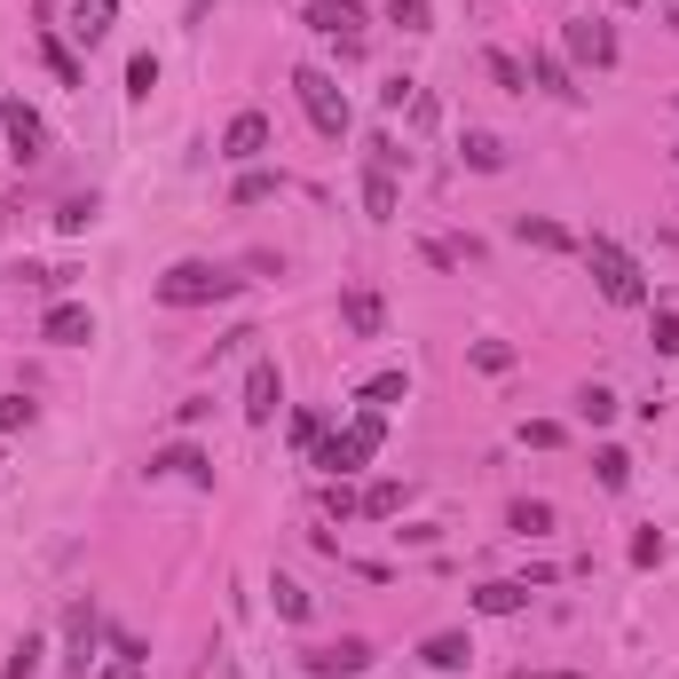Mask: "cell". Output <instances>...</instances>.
I'll return each mask as SVG.
<instances>
[{"mask_svg": "<svg viewBox=\"0 0 679 679\" xmlns=\"http://www.w3.org/2000/svg\"><path fill=\"white\" fill-rule=\"evenodd\" d=\"M419 663L427 671H466L474 648H466V632H435V640H419Z\"/></svg>", "mask_w": 679, "mask_h": 679, "instance_id": "2e32d148", "label": "cell"}, {"mask_svg": "<svg viewBox=\"0 0 679 679\" xmlns=\"http://www.w3.org/2000/svg\"><path fill=\"white\" fill-rule=\"evenodd\" d=\"M403 395H411L403 372H372V380H364V403H372V411H387V403H403Z\"/></svg>", "mask_w": 679, "mask_h": 679, "instance_id": "484cf974", "label": "cell"}, {"mask_svg": "<svg viewBox=\"0 0 679 679\" xmlns=\"http://www.w3.org/2000/svg\"><path fill=\"white\" fill-rule=\"evenodd\" d=\"M380 443H387V411H356L348 427H324V443L308 451V466H324L332 482H348V474H364L372 459H380Z\"/></svg>", "mask_w": 679, "mask_h": 679, "instance_id": "6da1fadb", "label": "cell"}, {"mask_svg": "<svg viewBox=\"0 0 679 679\" xmlns=\"http://www.w3.org/2000/svg\"><path fill=\"white\" fill-rule=\"evenodd\" d=\"M88 222H96V198H63V206H56V229H63V237H79Z\"/></svg>", "mask_w": 679, "mask_h": 679, "instance_id": "1f68e13d", "label": "cell"}, {"mask_svg": "<svg viewBox=\"0 0 679 679\" xmlns=\"http://www.w3.org/2000/svg\"><path fill=\"white\" fill-rule=\"evenodd\" d=\"M474 364L482 372H514V340H474Z\"/></svg>", "mask_w": 679, "mask_h": 679, "instance_id": "836d02e7", "label": "cell"}, {"mask_svg": "<svg viewBox=\"0 0 679 679\" xmlns=\"http://www.w3.org/2000/svg\"><path fill=\"white\" fill-rule=\"evenodd\" d=\"M364 214H372V222H395V175H387V166H372V175H364Z\"/></svg>", "mask_w": 679, "mask_h": 679, "instance_id": "ffe728a7", "label": "cell"}, {"mask_svg": "<svg viewBox=\"0 0 679 679\" xmlns=\"http://www.w3.org/2000/svg\"><path fill=\"white\" fill-rule=\"evenodd\" d=\"M530 79H538V88H545V96H561V104H577V79H569V63H561V56H545V48H538V56H530Z\"/></svg>", "mask_w": 679, "mask_h": 679, "instance_id": "ac0fdd59", "label": "cell"}, {"mask_svg": "<svg viewBox=\"0 0 679 679\" xmlns=\"http://www.w3.org/2000/svg\"><path fill=\"white\" fill-rule=\"evenodd\" d=\"M419 253H427L435 269H459V253H466V245H451V237H427V245H419Z\"/></svg>", "mask_w": 679, "mask_h": 679, "instance_id": "60d3db41", "label": "cell"}, {"mask_svg": "<svg viewBox=\"0 0 679 679\" xmlns=\"http://www.w3.org/2000/svg\"><path fill=\"white\" fill-rule=\"evenodd\" d=\"M482 71L498 79V88H505V96H530V71H522L514 56H505V48H490V56H482Z\"/></svg>", "mask_w": 679, "mask_h": 679, "instance_id": "603a6c76", "label": "cell"}, {"mask_svg": "<svg viewBox=\"0 0 679 679\" xmlns=\"http://www.w3.org/2000/svg\"><path fill=\"white\" fill-rule=\"evenodd\" d=\"M403 498H411L403 482H372V490H364V514H372V522H387V514H403Z\"/></svg>", "mask_w": 679, "mask_h": 679, "instance_id": "4316f807", "label": "cell"}, {"mask_svg": "<svg viewBox=\"0 0 679 679\" xmlns=\"http://www.w3.org/2000/svg\"><path fill=\"white\" fill-rule=\"evenodd\" d=\"M150 88H158V56L142 48V56L127 63V96H135V104H150Z\"/></svg>", "mask_w": 679, "mask_h": 679, "instance_id": "f1b7e54d", "label": "cell"}, {"mask_svg": "<svg viewBox=\"0 0 679 679\" xmlns=\"http://www.w3.org/2000/svg\"><path fill=\"white\" fill-rule=\"evenodd\" d=\"M96 679H142V663H135V656H111V663H104Z\"/></svg>", "mask_w": 679, "mask_h": 679, "instance_id": "ee69618b", "label": "cell"}, {"mask_svg": "<svg viewBox=\"0 0 679 679\" xmlns=\"http://www.w3.org/2000/svg\"><path fill=\"white\" fill-rule=\"evenodd\" d=\"M624 9H640V0H624Z\"/></svg>", "mask_w": 679, "mask_h": 679, "instance_id": "bcb514c9", "label": "cell"}, {"mask_svg": "<svg viewBox=\"0 0 679 679\" xmlns=\"http://www.w3.org/2000/svg\"><path fill=\"white\" fill-rule=\"evenodd\" d=\"M40 56H48V71H56V79H63V88H88V71H79V56H71V48H63V40H56V32H48V40H40Z\"/></svg>", "mask_w": 679, "mask_h": 679, "instance_id": "cb8c5ba5", "label": "cell"}, {"mask_svg": "<svg viewBox=\"0 0 679 679\" xmlns=\"http://www.w3.org/2000/svg\"><path fill=\"white\" fill-rule=\"evenodd\" d=\"M262 150H269V119H262V111H237V119H229V135H222V158L253 166Z\"/></svg>", "mask_w": 679, "mask_h": 679, "instance_id": "7c38bea8", "label": "cell"}, {"mask_svg": "<svg viewBox=\"0 0 679 679\" xmlns=\"http://www.w3.org/2000/svg\"><path fill=\"white\" fill-rule=\"evenodd\" d=\"M104 640H111V632H104L96 601H71V609H63V648H71L63 663H71L79 679H88V663H96V648H104Z\"/></svg>", "mask_w": 679, "mask_h": 679, "instance_id": "8992f818", "label": "cell"}, {"mask_svg": "<svg viewBox=\"0 0 679 679\" xmlns=\"http://www.w3.org/2000/svg\"><path fill=\"white\" fill-rule=\"evenodd\" d=\"M324 514H364V498H356L348 482H332V490H324Z\"/></svg>", "mask_w": 679, "mask_h": 679, "instance_id": "f35d334b", "label": "cell"}, {"mask_svg": "<svg viewBox=\"0 0 679 679\" xmlns=\"http://www.w3.org/2000/svg\"><path fill=\"white\" fill-rule=\"evenodd\" d=\"M459 150H466V166H474V175H498V166H505V142H498V135H482V127H474Z\"/></svg>", "mask_w": 679, "mask_h": 679, "instance_id": "7402d4cb", "label": "cell"}, {"mask_svg": "<svg viewBox=\"0 0 679 679\" xmlns=\"http://www.w3.org/2000/svg\"><path fill=\"white\" fill-rule=\"evenodd\" d=\"M245 293V277H229V269H214V262H175L158 277V301L166 308H206V301H237Z\"/></svg>", "mask_w": 679, "mask_h": 679, "instance_id": "7a4b0ae2", "label": "cell"}, {"mask_svg": "<svg viewBox=\"0 0 679 679\" xmlns=\"http://www.w3.org/2000/svg\"><path fill=\"white\" fill-rule=\"evenodd\" d=\"M569 56H584L592 71H609L617 63V32L609 24H569Z\"/></svg>", "mask_w": 679, "mask_h": 679, "instance_id": "9a60e30c", "label": "cell"}, {"mask_svg": "<svg viewBox=\"0 0 679 679\" xmlns=\"http://www.w3.org/2000/svg\"><path fill=\"white\" fill-rule=\"evenodd\" d=\"M522 601H530V584H505V577H498V584H482V592H474V609H482V617H514V609H522Z\"/></svg>", "mask_w": 679, "mask_h": 679, "instance_id": "d6986e66", "label": "cell"}, {"mask_svg": "<svg viewBox=\"0 0 679 679\" xmlns=\"http://www.w3.org/2000/svg\"><path fill=\"white\" fill-rule=\"evenodd\" d=\"M340 324H348V340H380L387 332V301L372 285H348L340 293Z\"/></svg>", "mask_w": 679, "mask_h": 679, "instance_id": "ba28073f", "label": "cell"}, {"mask_svg": "<svg viewBox=\"0 0 679 679\" xmlns=\"http://www.w3.org/2000/svg\"><path fill=\"white\" fill-rule=\"evenodd\" d=\"M0 127H9V150H17L24 166L48 150V127H40V111H32L24 96H9V104H0Z\"/></svg>", "mask_w": 679, "mask_h": 679, "instance_id": "9c48e42d", "label": "cell"}, {"mask_svg": "<svg viewBox=\"0 0 679 679\" xmlns=\"http://www.w3.org/2000/svg\"><path fill=\"white\" fill-rule=\"evenodd\" d=\"M324 443V411H293V451H316Z\"/></svg>", "mask_w": 679, "mask_h": 679, "instance_id": "d590c367", "label": "cell"}, {"mask_svg": "<svg viewBox=\"0 0 679 679\" xmlns=\"http://www.w3.org/2000/svg\"><path fill=\"white\" fill-rule=\"evenodd\" d=\"M411 96H419V79H403V71H395V79H387V88H380V104H387V111H403Z\"/></svg>", "mask_w": 679, "mask_h": 679, "instance_id": "b9f144b4", "label": "cell"}, {"mask_svg": "<svg viewBox=\"0 0 679 679\" xmlns=\"http://www.w3.org/2000/svg\"><path fill=\"white\" fill-rule=\"evenodd\" d=\"M671 158H679V150H671Z\"/></svg>", "mask_w": 679, "mask_h": 679, "instance_id": "7dc6e473", "label": "cell"}, {"mask_svg": "<svg viewBox=\"0 0 679 679\" xmlns=\"http://www.w3.org/2000/svg\"><path fill=\"white\" fill-rule=\"evenodd\" d=\"M32 419H40L32 395H0V427H32Z\"/></svg>", "mask_w": 679, "mask_h": 679, "instance_id": "74e56055", "label": "cell"}, {"mask_svg": "<svg viewBox=\"0 0 679 679\" xmlns=\"http://www.w3.org/2000/svg\"><path fill=\"white\" fill-rule=\"evenodd\" d=\"M505 530H514V538H545V530H553V505H545V498H522L514 514H505Z\"/></svg>", "mask_w": 679, "mask_h": 679, "instance_id": "44dd1931", "label": "cell"}, {"mask_svg": "<svg viewBox=\"0 0 679 679\" xmlns=\"http://www.w3.org/2000/svg\"><path fill=\"white\" fill-rule=\"evenodd\" d=\"M40 340H48V348H79V340H96V316H88V301H56V308L40 316Z\"/></svg>", "mask_w": 679, "mask_h": 679, "instance_id": "30bf717a", "label": "cell"}, {"mask_svg": "<svg viewBox=\"0 0 679 679\" xmlns=\"http://www.w3.org/2000/svg\"><path fill=\"white\" fill-rule=\"evenodd\" d=\"M229 198H237V206H262V198H277V175H269V166H245Z\"/></svg>", "mask_w": 679, "mask_h": 679, "instance_id": "d4e9b609", "label": "cell"}, {"mask_svg": "<svg viewBox=\"0 0 679 679\" xmlns=\"http://www.w3.org/2000/svg\"><path fill=\"white\" fill-rule=\"evenodd\" d=\"M522 443H530V451H561V443H569V427H561V419H530Z\"/></svg>", "mask_w": 679, "mask_h": 679, "instance_id": "d6a6232c", "label": "cell"}, {"mask_svg": "<svg viewBox=\"0 0 679 679\" xmlns=\"http://www.w3.org/2000/svg\"><path fill=\"white\" fill-rule=\"evenodd\" d=\"M387 17H395L403 32H435V24H427V0H387Z\"/></svg>", "mask_w": 679, "mask_h": 679, "instance_id": "8d00e7d4", "label": "cell"}, {"mask_svg": "<svg viewBox=\"0 0 679 679\" xmlns=\"http://www.w3.org/2000/svg\"><path fill=\"white\" fill-rule=\"evenodd\" d=\"M293 96H301V111H308V127H316L324 142H340V135L356 127L348 96H340V79H332V71H316V63H301V71H293Z\"/></svg>", "mask_w": 679, "mask_h": 679, "instance_id": "3957f363", "label": "cell"}, {"mask_svg": "<svg viewBox=\"0 0 679 679\" xmlns=\"http://www.w3.org/2000/svg\"><path fill=\"white\" fill-rule=\"evenodd\" d=\"M656 356H679V316H671V308L656 316Z\"/></svg>", "mask_w": 679, "mask_h": 679, "instance_id": "7bdbcfd3", "label": "cell"}, {"mask_svg": "<svg viewBox=\"0 0 679 679\" xmlns=\"http://www.w3.org/2000/svg\"><path fill=\"white\" fill-rule=\"evenodd\" d=\"M111 24H119V0H71V24H63V32L96 48V40H104Z\"/></svg>", "mask_w": 679, "mask_h": 679, "instance_id": "5bb4252c", "label": "cell"}, {"mask_svg": "<svg viewBox=\"0 0 679 679\" xmlns=\"http://www.w3.org/2000/svg\"><path fill=\"white\" fill-rule=\"evenodd\" d=\"M364 0H308V32H324V40H340V56H356L364 48Z\"/></svg>", "mask_w": 679, "mask_h": 679, "instance_id": "5b68a950", "label": "cell"}, {"mask_svg": "<svg viewBox=\"0 0 679 679\" xmlns=\"http://www.w3.org/2000/svg\"><path fill=\"white\" fill-rule=\"evenodd\" d=\"M577 419H592V427H609V419H617V395H609V387H584V395H577Z\"/></svg>", "mask_w": 679, "mask_h": 679, "instance_id": "4dcf8cb0", "label": "cell"}, {"mask_svg": "<svg viewBox=\"0 0 679 679\" xmlns=\"http://www.w3.org/2000/svg\"><path fill=\"white\" fill-rule=\"evenodd\" d=\"M277 411H285V380H277L269 356H253V364H245V419H253V427H269Z\"/></svg>", "mask_w": 679, "mask_h": 679, "instance_id": "52a82bcc", "label": "cell"}, {"mask_svg": "<svg viewBox=\"0 0 679 679\" xmlns=\"http://www.w3.org/2000/svg\"><path fill=\"white\" fill-rule=\"evenodd\" d=\"M514 237H522V245H538V253H569V245H577V237H569L561 222H545V214H522V222H514Z\"/></svg>", "mask_w": 679, "mask_h": 679, "instance_id": "e0dca14e", "label": "cell"}, {"mask_svg": "<svg viewBox=\"0 0 679 679\" xmlns=\"http://www.w3.org/2000/svg\"><path fill=\"white\" fill-rule=\"evenodd\" d=\"M269 601H277V617H285V624H301V617H308V592H301L293 577H277V584H269Z\"/></svg>", "mask_w": 679, "mask_h": 679, "instance_id": "83f0119b", "label": "cell"}, {"mask_svg": "<svg viewBox=\"0 0 679 679\" xmlns=\"http://www.w3.org/2000/svg\"><path fill=\"white\" fill-rule=\"evenodd\" d=\"M584 262H592V285H601L617 308H640L648 301V277H640V262H632L617 237H584Z\"/></svg>", "mask_w": 679, "mask_h": 679, "instance_id": "277c9868", "label": "cell"}, {"mask_svg": "<svg viewBox=\"0 0 679 679\" xmlns=\"http://www.w3.org/2000/svg\"><path fill=\"white\" fill-rule=\"evenodd\" d=\"M308 671H316V679H356V671H372V640H332V648H308Z\"/></svg>", "mask_w": 679, "mask_h": 679, "instance_id": "8fae6325", "label": "cell"}, {"mask_svg": "<svg viewBox=\"0 0 679 679\" xmlns=\"http://www.w3.org/2000/svg\"><path fill=\"white\" fill-rule=\"evenodd\" d=\"M40 656H48V648H40V640L24 632V640H17V656H9V671H0V679H32V671H40Z\"/></svg>", "mask_w": 679, "mask_h": 679, "instance_id": "e575fe53", "label": "cell"}, {"mask_svg": "<svg viewBox=\"0 0 679 679\" xmlns=\"http://www.w3.org/2000/svg\"><path fill=\"white\" fill-rule=\"evenodd\" d=\"M150 474H183V482H198V490H214V459H206L198 443H166V451L150 459Z\"/></svg>", "mask_w": 679, "mask_h": 679, "instance_id": "4fadbf2b", "label": "cell"}, {"mask_svg": "<svg viewBox=\"0 0 679 679\" xmlns=\"http://www.w3.org/2000/svg\"><path fill=\"white\" fill-rule=\"evenodd\" d=\"M514 679H577V671H514Z\"/></svg>", "mask_w": 679, "mask_h": 679, "instance_id": "f6af8a7d", "label": "cell"}, {"mask_svg": "<svg viewBox=\"0 0 679 679\" xmlns=\"http://www.w3.org/2000/svg\"><path fill=\"white\" fill-rule=\"evenodd\" d=\"M592 474H601V490H624V482H632V459H624V451L609 443L601 459H592Z\"/></svg>", "mask_w": 679, "mask_h": 679, "instance_id": "f546056e", "label": "cell"}, {"mask_svg": "<svg viewBox=\"0 0 679 679\" xmlns=\"http://www.w3.org/2000/svg\"><path fill=\"white\" fill-rule=\"evenodd\" d=\"M656 561H663V538L640 530V538H632V569H656Z\"/></svg>", "mask_w": 679, "mask_h": 679, "instance_id": "ab89813d", "label": "cell"}]
</instances>
